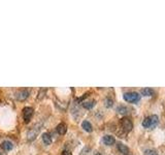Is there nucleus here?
<instances>
[{
    "mask_svg": "<svg viewBox=\"0 0 165 155\" xmlns=\"http://www.w3.org/2000/svg\"><path fill=\"white\" fill-rule=\"evenodd\" d=\"M159 122V118L157 115H152L147 118H145V120L143 121V126L145 128H150V129H153V128L156 127V125Z\"/></svg>",
    "mask_w": 165,
    "mask_h": 155,
    "instance_id": "1",
    "label": "nucleus"
},
{
    "mask_svg": "<svg viewBox=\"0 0 165 155\" xmlns=\"http://www.w3.org/2000/svg\"><path fill=\"white\" fill-rule=\"evenodd\" d=\"M123 97H124V99L127 103H135L140 101V95L137 92H126V93H124Z\"/></svg>",
    "mask_w": 165,
    "mask_h": 155,
    "instance_id": "2",
    "label": "nucleus"
},
{
    "mask_svg": "<svg viewBox=\"0 0 165 155\" xmlns=\"http://www.w3.org/2000/svg\"><path fill=\"white\" fill-rule=\"evenodd\" d=\"M121 125H122L123 129L126 131H130L133 128V123L129 118H122L121 119Z\"/></svg>",
    "mask_w": 165,
    "mask_h": 155,
    "instance_id": "3",
    "label": "nucleus"
},
{
    "mask_svg": "<svg viewBox=\"0 0 165 155\" xmlns=\"http://www.w3.org/2000/svg\"><path fill=\"white\" fill-rule=\"evenodd\" d=\"M32 114H33V109H32V108L26 107L23 109V118H24L26 123H28L30 121V118L32 117Z\"/></svg>",
    "mask_w": 165,
    "mask_h": 155,
    "instance_id": "4",
    "label": "nucleus"
},
{
    "mask_svg": "<svg viewBox=\"0 0 165 155\" xmlns=\"http://www.w3.org/2000/svg\"><path fill=\"white\" fill-rule=\"evenodd\" d=\"M115 142H116V140H115V138H113V135H104V137H103V143L105 144L107 146H111V145H113V144H115Z\"/></svg>",
    "mask_w": 165,
    "mask_h": 155,
    "instance_id": "5",
    "label": "nucleus"
},
{
    "mask_svg": "<svg viewBox=\"0 0 165 155\" xmlns=\"http://www.w3.org/2000/svg\"><path fill=\"white\" fill-rule=\"evenodd\" d=\"M28 96H29V92H28L27 90H22V91L17 93L16 97H17V99H19V101H25Z\"/></svg>",
    "mask_w": 165,
    "mask_h": 155,
    "instance_id": "6",
    "label": "nucleus"
},
{
    "mask_svg": "<svg viewBox=\"0 0 165 155\" xmlns=\"http://www.w3.org/2000/svg\"><path fill=\"white\" fill-rule=\"evenodd\" d=\"M38 131H39V128H33V129H31L30 131H28V133H27L28 140H29V141H33V140H35V138H36Z\"/></svg>",
    "mask_w": 165,
    "mask_h": 155,
    "instance_id": "7",
    "label": "nucleus"
},
{
    "mask_svg": "<svg viewBox=\"0 0 165 155\" xmlns=\"http://www.w3.org/2000/svg\"><path fill=\"white\" fill-rule=\"evenodd\" d=\"M56 130H57V132H58L59 135H65L66 131H67V126H66L65 123H60L56 127Z\"/></svg>",
    "mask_w": 165,
    "mask_h": 155,
    "instance_id": "8",
    "label": "nucleus"
},
{
    "mask_svg": "<svg viewBox=\"0 0 165 155\" xmlns=\"http://www.w3.org/2000/svg\"><path fill=\"white\" fill-rule=\"evenodd\" d=\"M1 148L4 151H10L11 149L14 148V145L10 141H3L1 143Z\"/></svg>",
    "mask_w": 165,
    "mask_h": 155,
    "instance_id": "9",
    "label": "nucleus"
},
{
    "mask_svg": "<svg viewBox=\"0 0 165 155\" xmlns=\"http://www.w3.org/2000/svg\"><path fill=\"white\" fill-rule=\"evenodd\" d=\"M118 150L120 151L121 153H123L124 155H128V153H129V148L126 146V145H124V144H122V143L118 144Z\"/></svg>",
    "mask_w": 165,
    "mask_h": 155,
    "instance_id": "10",
    "label": "nucleus"
},
{
    "mask_svg": "<svg viewBox=\"0 0 165 155\" xmlns=\"http://www.w3.org/2000/svg\"><path fill=\"white\" fill-rule=\"evenodd\" d=\"M140 94L143 96H152L154 95V90L152 88H143L140 90Z\"/></svg>",
    "mask_w": 165,
    "mask_h": 155,
    "instance_id": "11",
    "label": "nucleus"
},
{
    "mask_svg": "<svg viewBox=\"0 0 165 155\" xmlns=\"http://www.w3.org/2000/svg\"><path fill=\"white\" fill-rule=\"evenodd\" d=\"M81 127L84 128L86 131H88V132H91L93 130V127H92V124L89 122V121H87V120H85V121H83V123H81Z\"/></svg>",
    "mask_w": 165,
    "mask_h": 155,
    "instance_id": "12",
    "label": "nucleus"
},
{
    "mask_svg": "<svg viewBox=\"0 0 165 155\" xmlns=\"http://www.w3.org/2000/svg\"><path fill=\"white\" fill-rule=\"evenodd\" d=\"M42 141L45 145H51V143H52V137H51L50 133L45 132V133L42 135Z\"/></svg>",
    "mask_w": 165,
    "mask_h": 155,
    "instance_id": "13",
    "label": "nucleus"
},
{
    "mask_svg": "<svg viewBox=\"0 0 165 155\" xmlns=\"http://www.w3.org/2000/svg\"><path fill=\"white\" fill-rule=\"evenodd\" d=\"M95 105V101H86L83 103V107L85 108V109H92L93 107Z\"/></svg>",
    "mask_w": 165,
    "mask_h": 155,
    "instance_id": "14",
    "label": "nucleus"
},
{
    "mask_svg": "<svg viewBox=\"0 0 165 155\" xmlns=\"http://www.w3.org/2000/svg\"><path fill=\"white\" fill-rule=\"evenodd\" d=\"M117 111H118L119 113H120V114H123V115L128 114V112H129L128 108H127V107H124V105H120V107H118Z\"/></svg>",
    "mask_w": 165,
    "mask_h": 155,
    "instance_id": "15",
    "label": "nucleus"
},
{
    "mask_svg": "<svg viewBox=\"0 0 165 155\" xmlns=\"http://www.w3.org/2000/svg\"><path fill=\"white\" fill-rule=\"evenodd\" d=\"M104 105H105V107H107V108H111V107H113V99H111V98H109V97L105 98V101H104Z\"/></svg>",
    "mask_w": 165,
    "mask_h": 155,
    "instance_id": "16",
    "label": "nucleus"
},
{
    "mask_svg": "<svg viewBox=\"0 0 165 155\" xmlns=\"http://www.w3.org/2000/svg\"><path fill=\"white\" fill-rule=\"evenodd\" d=\"M145 155H158L157 151L153 150V149H147L145 151Z\"/></svg>",
    "mask_w": 165,
    "mask_h": 155,
    "instance_id": "17",
    "label": "nucleus"
},
{
    "mask_svg": "<svg viewBox=\"0 0 165 155\" xmlns=\"http://www.w3.org/2000/svg\"><path fill=\"white\" fill-rule=\"evenodd\" d=\"M62 155H71V152H70V151L65 150V151H63V154Z\"/></svg>",
    "mask_w": 165,
    "mask_h": 155,
    "instance_id": "18",
    "label": "nucleus"
},
{
    "mask_svg": "<svg viewBox=\"0 0 165 155\" xmlns=\"http://www.w3.org/2000/svg\"><path fill=\"white\" fill-rule=\"evenodd\" d=\"M94 155H102V154L100 152H95V154H94Z\"/></svg>",
    "mask_w": 165,
    "mask_h": 155,
    "instance_id": "19",
    "label": "nucleus"
},
{
    "mask_svg": "<svg viewBox=\"0 0 165 155\" xmlns=\"http://www.w3.org/2000/svg\"><path fill=\"white\" fill-rule=\"evenodd\" d=\"M0 155H2V153H1V152H0Z\"/></svg>",
    "mask_w": 165,
    "mask_h": 155,
    "instance_id": "20",
    "label": "nucleus"
}]
</instances>
